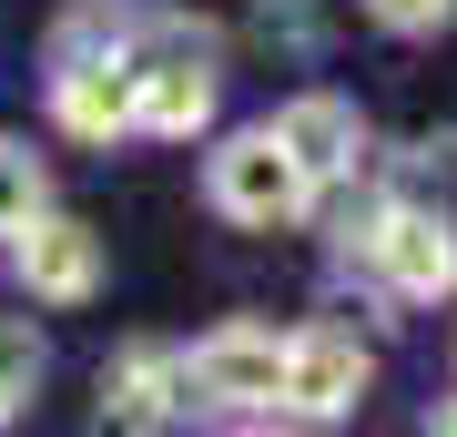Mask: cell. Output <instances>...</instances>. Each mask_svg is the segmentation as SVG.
<instances>
[{"instance_id":"cell-1","label":"cell","mask_w":457,"mask_h":437,"mask_svg":"<svg viewBox=\"0 0 457 437\" xmlns=\"http://www.w3.org/2000/svg\"><path fill=\"white\" fill-rule=\"evenodd\" d=\"M204 194H213V214H234V224H295V214H305V194H315V173L305 163H295V143L275 122L264 132H234L224 153H213V173H204Z\"/></svg>"},{"instance_id":"cell-2","label":"cell","mask_w":457,"mask_h":437,"mask_svg":"<svg viewBox=\"0 0 457 437\" xmlns=\"http://www.w3.org/2000/svg\"><path fill=\"white\" fill-rule=\"evenodd\" d=\"M183 387L213 397V407H275V397H285V336H264V325H224V336H204L194 357H183Z\"/></svg>"},{"instance_id":"cell-3","label":"cell","mask_w":457,"mask_h":437,"mask_svg":"<svg viewBox=\"0 0 457 437\" xmlns=\"http://www.w3.org/2000/svg\"><path fill=\"white\" fill-rule=\"evenodd\" d=\"M366 397V357H356V336H336V325H315V336H295L285 346V417H345V407Z\"/></svg>"},{"instance_id":"cell-4","label":"cell","mask_w":457,"mask_h":437,"mask_svg":"<svg viewBox=\"0 0 457 437\" xmlns=\"http://www.w3.org/2000/svg\"><path fill=\"white\" fill-rule=\"evenodd\" d=\"M376 275L396 295H447L457 285V224L447 214H386L376 224Z\"/></svg>"},{"instance_id":"cell-5","label":"cell","mask_w":457,"mask_h":437,"mask_svg":"<svg viewBox=\"0 0 457 437\" xmlns=\"http://www.w3.org/2000/svg\"><path fill=\"white\" fill-rule=\"evenodd\" d=\"M21 285H31L41 306H82L102 285V244L82 224H62V214H41V224L21 234Z\"/></svg>"},{"instance_id":"cell-6","label":"cell","mask_w":457,"mask_h":437,"mask_svg":"<svg viewBox=\"0 0 457 437\" xmlns=\"http://www.w3.org/2000/svg\"><path fill=\"white\" fill-rule=\"evenodd\" d=\"M51 113H62V132H82V143H112V132H132V71L122 62H71L51 81Z\"/></svg>"},{"instance_id":"cell-7","label":"cell","mask_w":457,"mask_h":437,"mask_svg":"<svg viewBox=\"0 0 457 437\" xmlns=\"http://www.w3.org/2000/svg\"><path fill=\"white\" fill-rule=\"evenodd\" d=\"M213 113V71L204 62H143L132 71V122L143 132H194Z\"/></svg>"},{"instance_id":"cell-8","label":"cell","mask_w":457,"mask_h":437,"mask_svg":"<svg viewBox=\"0 0 457 437\" xmlns=\"http://www.w3.org/2000/svg\"><path fill=\"white\" fill-rule=\"evenodd\" d=\"M275 132H285V143H295V163H305L315 183H336L345 163H356V113H345L336 92H305V102H295V113H285Z\"/></svg>"},{"instance_id":"cell-9","label":"cell","mask_w":457,"mask_h":437,"mask_svg":"<svg viewBox=\"0 0 457 437\" xmlns=\"http://www.w3.org/2000/svg\"><path fill=\"white\" fill-rule=\"evenodd\" d=\"M173 397H194V387H183V366H173V357H153V346H143V357H122L112 376H102V417H122V427H163V417H173Z\"/></svg>"},{"instance_id":"cell-10","label":"cell","mask_w":457,"mask_h":437,"mask_svg":"<svg viewBox=\"0 0 457 437\" xmlns=\"http://www.w3.org/2000/svg\"><path fill=\"white\" fill-rule=\"evenodd\" d=\"M41 204H51V183H41L31 143H11V132H0V234H31Z\"/></svg>"},{"instance_id":"cell-11","label":"cell","mask_w":457,"mask_h":437,"mask_svg":"<svg viewBox=\"0 0 457 437\" xmlns=\"http://www.w3.org/2000/svg\"><path fill=\"white\" fill-rule=\"evenodd\" d=\"M41 387V336H31V325H21V315H0V397H31Z\"/></svg>"},{"instance_id":"cell-12","label":"cell","mask_w":457,"mask_h":437,"mask_svg":"<svg viewBox=\"0 0 457 437\" xmlns=\"http://www.w3.org/2000/svg\"><path fill=\"white\" fill-rule=\"evenodd\" d=\"M376 21H386V31H447V11L457 0H366Z\"/></svg>"},{"instance_id":"cell-13","label":"cell","mask_w":457,"mask_h":437,"mask_svg":"<svg viewBox=\"0 0 457 437\" xmlns=\"http://www.w3.org/2000/svg\"><path fill=\"white\" fill-rule=\"evenodd\" d=\"M437 427H457V407H437Z\"/></svg>"},{"instance_id":"cell-14","label":"cell","mask_w":457,"mask_h":437,"mask_svg":"<svg viewBox=\"0 0 457 437\" xmlns=\"http://www.w3.org/2000/svg\"><path fill=\"white\" fill-rule=\"evenodd\" d=\"M0 417H11V397H0Z\"/></svg>"}]
</instances>
